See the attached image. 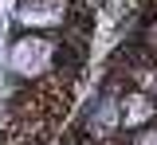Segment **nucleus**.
<instances>
[{"instance_id":"nucleus-1","label":"nucleus","mask_w":157,"mask_h":145,"mask_svg":"<svg viewBox=\"0 0 157 145\" xmlns=\"http://www.w3.org/2000/svg\"><path fill=\"white\" fill-rule=\"evenodd\" d=\"M47 59H51V43L47 39H24L12 51V67L16 71H39V67H47Z\"/></svg>"},{"instance_id":"nucleus-2","label":"nucleus","mask_w":157,"mask_h":145,"mask_svg":"<svg viewBox=\"0 0 157 145\" xmlns=\"http://www.w3.org/2000/svg\"><path fill=\"white\" fill-rule=\"evenodd\" d=\"M59 16H63V8H20V20L24 24H55Z\"/></svg>"},{"instance_id":"nucleus-3","label":"nucleus","mask_w":157,"mask_h":145,"mask_svg":"<svg viewBox=\"0 0 157 145\" xmlns=\"http://www.w3.org/2000/svg\"><path fill=\"white\" fill-rule=\"evenodd\" d=\"M145 114H149V102H134V110L126 114V122H141Z\"/></svg>"},{"instance_id":"nucleus-4","label":"nucleus","mask_w":157,"mask_h":145,"mask_svg":"<svg viewBox=\"0 0 157 145\" xmlns=\"http://www.w3.org/2000/svg\"><path fill=\"white\" fill-rule=\"evenodd\" d=\"M145 145H157V133H149V137H145Z\"/></svg>"}]
</instances>
